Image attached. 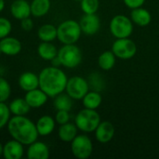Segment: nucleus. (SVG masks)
Returning a JSON list of instances; mask_svg holds the SVG:
<instances>
[{
    "mask_svg": "<svg viewBox=\"0 0 159 159\" xmlns=\"http://www.w3.org/2000/svg\"><path fill=\"white\" fill-rule=\"evenodd\" d=\"M110 32L116 38L129 37L133 32V22L125 15H116L110 21Z\"/></svg>",
    "mask_w": 159,
    "mask_h": 159,
    "instance_id": "6",
    "label": "nucleus"
},
{
    "mask_svg": "<svg viewBox=\"0 0 159 159\" xmlns=\"http://www.w3.org/2000/svg\"><path fill=\"white\" fill-rule=\"evenodd\" d=\"M11 93V88L4 77L0 76V102H6Z\"/></svg>",
    "mask_w": 159,
    "mask_h": 159,
    "instance_id": "29",
    "label": "nucleus"
},
{
    "mask_svg": "<svg viewBox=\"0 0 159 159\" xmlns=\"http://www.w3.org/2000/svg\"><path fill=\"white\" fill-rule=\"evenodd\" d=\"M50 61L52 62V66L59 67V66H61V61H60V59L58 58V56H56V57H55L54 59H52Z\"/></svg>",
    "mask_w": 159,
    "mask_h": 159,
    "instance_id": "36",
    "label": "nucleus"
},
{
    "mask_svg": "<svg viewBox=\"0 0 159 159\" xmlns=\"http://www.w3.org/2000/svg\"><path fill=\"white\" fill-rule=\"evenodd\" d=\"M18 84L22 90L27 92L39 88V77L33 72H24L20 75Z\"/></svg>",
    "mask_w": 159,
    "mask_h": 159,
    "instance_id": "17",
    "label": "nucleus"
},
{
    "mask_svg": "<svg viewBox=\"0 0 159 159\" xmlns=\"http://www.w3.org/2000/svg\"><path fill=\"white\" fill-rule=\"evenodd\" d=\"M116 55L112 50H107L102 52L98 58V64L102 70L109 71L116 64Z\"/></svg>",
    "mask_w": 159,
    "mask_h": 159,
    "instance_id": "26",
    "label": "nucleus"
},
{
    "mask_svg": "<svg viewBox=\"0 0 159 159\" xmlns=\"http://www.w3.org/2000/svg\"><path fill=\"white\" fill-rule=\"evenodd\" d=\"M0 49L2 54L7 56H16L21 51V43L15 37L6 36L0 39Z\"/></svg>",
    "mask_w": 159,
    "mask_h": 159,
    "instance_id": "13",
    "label": "nucleus"
},
{
    "mask_svg": "<svg viewBox=\"0 0 159 159\" xmlns=\"http://www.w3.org/2000/svg\"><path fill=\"white\" fill-rule=\"evenodd\" d=\"M3 155V145H2V143H0V157Z\"/></svg>",
    "mask_w": 159,
    "mask_h": 159,
    "instance_id": "38",
    "label": "nucleus"
},
{
    "mask_svg": "<svg viewBox=\"0 0 159 159\" xmlns=\"http://www.w3.org/2000/svg\"><path fill=\"white\" fill-rule=\"evenodd\" d=\"M74 1H79V2H80L81 0H74Z\"/></svg>",
    "mask_w": 159,
    "mask_h": 159,
    "instance_id": "40",
    "label": "nucleus"
},
{
    "mask_svg": "<svg viewBox=\"0 0 159 159\" xmlns=\"http://www.w3.org/2000/svg\"><path fill=\"white\" fill-rule=\"evenodd\" d=\"M11 15L19 20L30 17L31 14V5L26 0H15L10 6Z\"/></svg>",
    "mask_w": 159,
    "mask_h": 159,
    "instance_id": "15",
    "label": "nucleus"
},
{
    "mask_svg": "<svg viewBox=\"0 0 159 159\" xmlns=\"http://www.w3.org/2000/svg\"><path fill=\"white\" fill-rule=\"evenodd\" d=\"M123 1L125 5L131 9L142 7L145 2V0H123Z\"/></svg>",
    "mask_w": 159,
    "mask_h": 159,
    "instance_id": "34",
    "label": "nucleus"
},
{
    "mask_svg": "<svg viewBox=\"0 0 159 159\" xmlns=\"http://www.w3.org/2000/svg\"><path fill=\"white\" fill-rule=\"evenodd\" d=\"M82 33L87 35H93L98 33L101 28L100 18L94 14H84L79 21Z\"/></svg>",
    "mask_w": 159,
    "mask_h": 159,
    "instance_id": "10",
    "label": "nucleus"
},
{
    "mask_svg": "<svg viewBox=\"0 0 159 159\" xmlns=\"http://www.w3.org/2000/svg\"><path fill=\"white\" fill-rule=\"evenodd\" d=\"M49 149L48 145L42 142L35 141L29 144L27 149V158L29 159H48L49 157Z\"/></svg>",
    "mask_w": 159,
    "mask_h": 159,
    "instance_id": "16",
    "label": "nucleus"
},
{
    "mask_svg": "<svg viewBox=\"0 0 159 159\" xmlns=\"http://www.w3.org/2000/svg\"><path fill=\"white\" fill-rule=\"evenodd\" d=\"M58 58L65 68H75L82 61V52L75 44L63 45L58 50Z\"/></svg>",
    "mask_w": 159,
    "mask_h": 159,
    "instance_id": "5",
    "label": "nucleus"
},
{
    "mask_svg": "<svg viewBox=\"0 0 159 159\" xmlns=\"http://www.w3.org/2000/svg\"><path fill=\"white\" fill-rule=\"evenodd\" d=\"M89 85L91 86V88L93 89V90L100 92V90L103 87V81H102V77H101L100 75H98V74H92L89 76Z\"/></svg>",
    "mask_w": 159,
    "mask_h": 159,
    "instance_id": "32",
    "label": "nucleus"
},
{
    "mask_svg": "<svg viewBox=\"0 0 159 159\" xmlns=\"http://www.w3.org/2000/svg\"><path fill=\"white\" fill-rule=\"evenodd\" d=\"M38 38L42 42H52L57 38V27L52 24H44L37 31Z\"/></svg>",
    "mask_w": 159,
    "mask_h": 159,
    "instance_id": "24",
    "label": "nucleus"
},
{
    "mask_svg": "<svg viewBox=\"0 0 159 159\" xmlns=\"http://www.w3.org/2000/svg\"><path fill=\"white\" fill-rule=\"evenodd\" d=\"M65 91L73 100H82L89 91V85L85 78L75 75L67 80Z\"/></svg>",
    "mask_w": 159,
    "mask_h": 159,
    "instance_id": "9",
    "label": "nucleus"
},
{
    "mask_svg": "<svg viewBox=\"0 0 159 159\" xmlns=\"http://www.w3.org/2000/svg\"><path fill=\"white\" fill-rule=\"evenodd\" d=\"M4 8H5V1L0 0V12H2Z\"/></svg>",
    "mask_w": 159,
    "mask_h": 159,
    "instance_id": "37",
    "label": "nucleus"
},
{
    "mask_svg": "<svg viewBox=\"0 0 159 159\" xmlns=\"http://www.w3.org/2000/svg\"><path fill=\"white\" fill-rule=\"evenodd\" d=\"M54 107L57 111L59 110H64V111H70L73 106V99L66 93H61L54 97Z\"/></svg>",
    "mask_w": 159,
    "mask_h": 159,
    "instance_id": "27",
    "label": "nucleus"
},
{
    "mask_svg": "<svg viewBox=\"0 0 159 159\" xmlns=\"http://www.w3.org/2000/svg\"><path fill=\"white\" fill-rule=\"evenodd\" d=\"M48 96L40 89H34L26 92L24 99L31 108H40L48 102Z\"/></svg>",
    "mask_w": 159,
    "mask_h": 159,
    "instance_id": "14",
    "label": "nucleus"
},
{
    "mask_svg": "<svg viewBox=\"0 0 159 159\" xmlns=\"http://www.w3.org/2000/svg\"><path fill=\"white\" fill-rule=\"evenodd\" d=\"M102 102V95L98 91H95V90L89 91L82 99L84 107L89 108V109H93V110H96L97 108H99Z\"/></svg>",
    "mask_w": 159,
    "mask_h": 159,
    "instance_id": "25",
    "label": "nucleus"
},
{
    "mask_svg": "<svg viewBox=\"0 0 159 159\" xmlns=\"http://www.w3.org/2000/svg\"><path fill=\"white\" fill-rule=\"evenodd\" d=\"M20 27L24 30V31H31L34 27V22L32 20V19L30 17L25 18L23 20H20Z\"/></svg>",
    "mask_w": 159,
    "mask_h": 159,
    "instance_id": "35",
    "label": "nucleus"
},
{
    "mask_svg": "<svg viewBox=\"0 0 159 159\" xmlns=\"http://www.w3.org/2000/svg\"><path fill=\"white\" fill-rule=\"evenodd\" d=\"M95 137L96 140L101 143H107L115 136V127L109 121H101L97 129H95Z\"/></svg>",
    "mask_w": 159,
    "mask_h": 159,
    "instance_id": "11",
    "label": "nucleus"
},
{
    "mask_svg": "<svg viewBox=\"0 0 159 159\" xmlns=\"http://www.w3.org/2000/svg\"><path fill=\"white\" fill-rule=\"evenodd\" d=\"M39 88L51 98L62 93L67 84V75L59 67L48 66L44 68L38 75Z\"/></svg>",
    "mask_w": 159,
    "mask_h": 159,
    "instance_id": "1",
    "label": "nucleus"
},
{
    "mask_svg": "<svg viewBox=\"0 0 159 159\" xmlns=\"http://www.w3.org/2000/svg\"><path fill=\"white\" fill-rule=\"evenodd\" d=\"M8 108L14 116H26L31 110V107L24 98H16L9 103Z\"/></svg>",
    "mask_w": 159,
    "mask_h": 159,
    "instance_id": "21",
    "label": "nucleus"
},
{
    "mask_svg": "<svg viewBox=\"0 0 159 159\" xmlns=\"http://www.w3.org/2000/svg\"><path fill=\"white\" fill-rule=\"evenodd\" d=\"M77 129H78L75 124H72L69 122L61 125L58 131L60 140L64 143H71L77 136Z\"/></svg>",
    "mask_w": 159,
    "mask_h": 159,
    "instance_id": "20",
    "label": "nucleus"
},
{
    "mask_svg": "<svg viewBox=\"0 0 159 159\" xmlns=\"http://www.w3.org/2000/svg\"><path fill=\"white\" fill-rule=\"evenodd\" d=\"M71 151L77 159L89 158L93 152V144L87 135H77L71 142Z\"/></svg>",
    "mask_w": 159,
    "mask_h": 159,
    "instance_id": "8",
    "label": "nucleus"
},
{
    "mask_svg": "<svg viewBox=\"0 0 159 159\" xmlns=\"http://www.w3.org/2000/svg\"><path fill=\"white\" fill-rule=\"evenodd\" d=\"M12 30V24L9 20L0 17V39L8 36Z\"/></svg>",
    "mask_w": 159,
    "mask_h": 159,
    "instance_id": "31",
    "label": "nucleus"
},
{
    "mask_svg": "<svg viewBox=\"0 0 159 159\" xmlns=\"http://www.w3.org/2000/svg\"><path fill=\"white\" fill-rule=\"evenodd\" d=\"M80 7L85 14H94L98 11L100 7L99 0H81Z\"/></svg>",
    "mask_w": 159,
    "mask_h": 159,
    "instance_id": "28",
    "label": "nucleus"
},
{
    "mask_svg": "<svg viewBox=\"0 0 159 159\" xmlns=\"http://www.w3.org/2000/svg\"><path fill=\"white\" fill-rule=\"evenodd\" d=\"M23 144L12 139L3 145V157L6 159H20L23 157Z\"/></svg>",
    "mask_w": 159,
    "mask_h": 159,
    "instance_id": "12",
    "label": "nucleus"
},
{
    "mask_svg": "<svg viewBox=\"0 0 159 159\" xmlns=\"http://www.w3.org/2000/svg\"><path fill=\"white\" fill-rule=\"evenodd\" d=\"M39 57L45 61H51L58 55V49L51 42H42L37 48Z\"/></svg>",
    "mask_w": 159,
    "mask_h": 159,
    "instance_id": "23",
    "label": "nucleus"
},
{
    "mask_svg": "<svg viewBox=\"0 0 159 159\" xmlns=\"http://www.w3.org/2000/svg\"><path fill=\"white\" fill-rule=\"evenodd\" d=\"M55 119L50 116H43L36 122V129L39 136H48L51 134L55 129Z\"/></svg>",
    "mask_w": 159,
    "mask_h": 159,
    "instance_id": "19",
    "label": "nucleus"
},
{
    "mask_svg": "<svg viewBox=\"0 0 159 159\" xmlns=\"http://www.w3.org/2000/svg\"><path fill=\"white\" fill-rule=\"evenodd\" d=\"M130 19L132 22L137 24L140 27H144L150 24L152 21V15L146 8L142 7L133 8L130 13Z\"/></svg>",
    "mask_w": 159,
    "mask_h": 159,
    "instance_id": "18",
    "label": "nucleus"
},
{
    "mask_svg": "<svg viewBox=\"0 0 159 159\" xmlns=\"http://www.w3.org/2000/svg\"><path fill=\"white\" fill-rule=\"evenodd\" d=\"M158 12H159V10H158Z\"/></svg>",
    "mask_w": 159,
    "mask_h": 159,
    "instance_id": "41",
    "label": "nucleus"
},
{
    "mask_svg": "<svg viewBox=\"0 0 159 159\" xmlns=\"http://www.w3.org/2000/svg\"><path fill=\"white\" fill-rule=\"evenodd\" d=\"M10 111L5 102H0V129L6 127L10 119Z\"/></svg>",
    "mask_w": 159,
    "mask_h": 159,
    "instance_id": "30",
    "label": "nucleus"
},
{
    "mask_svg": "<svg viewBox=\"0 0 159 159\" xmlns=\"http://www.w3.org/2000/svg\"><path fill=\"white\" fill-rule=\"evenodd\" d=\"M1 54H2V51H1V49H0V56H1Z\"/></svg>",
    "mask_w": 159,
    "mask_h": 159,
    "instance_id": "39",
    "label": "nucleus"
},
{
    "mask_svg": "<svg viewBox=\"0 0 159 159\" xmlns=\"http://www.w3.org/2000/svg\"><path fill=\"white\" fill-rule=\"evenodd\" d=\"M112 51L116 58L121 60H129L137 53V46L134 41L127 38H116L113 43Z\"/></svg>",
    "mask_w": 159,
    "mask_h": 159,
    "instance_id": "7",
    "label": "nucleus"
},
{
    "mask_svg": "<svg viewBox=\"0 0 159 159\" xmlns=\"http://www.w3.org/2000/svg\"><path fill=\"white\" fill-rule=\"evenodd\" d=\"M31 14L34 17L40 18L45 16L50 9V0H33L31 3Z\"/></svg>",
    "mask_w": 159,
    "mask_h": 159,
    "instance_id": "22",
    "label": "nucleus"
},
{
    "mask_svg": "<svg viewBox=\"0 0 159 159\" xmlns=\"http://www.w3.org/2000/svg\"><path fill=\"white\" fill-rule=\"evenodd\" d=\"M101 123V116L96 110L84 108L75 118V124L78 129L83 132L89 133L95 131Z\"/></svg>",
    "mask_w": 159,
    "mask_h": 159,
    "instance_id": "4",
    "label": "nucleus"
},
{
    "mask_svg": "<svg viewBox=\"0 0 159 159\" xmlns=\"http://www.w3.org/2000/svg\"><path fill=\"white\" fill-rule=\"evenodd\" d=\"M82 34L79 22L74 20H67L62 21L57 27V38L63 45L75 44Z\"/></svg>",
    "mask_w": 159,
    "mask_h": 159,
    "instance_id": "3",
    "label": "nucleus"
},
{
    "mask_svg": "<svg viewBox=\"0 0 159 159\" xmlns=\"http://www.w3.org/2000/svg\"><path fill=\"white\" fill-rule=\"evenodd\" d=\"M69 120H70V115L68 111H64V110L57 111V114L55 116L56 123H58L59 125H62V124L68 123Z\"/></svg>",
    "mask_w": 159,
    "mask_h": 159,
    "instance_id": "33",
    "label": "nucleus"
},
{
    "mask_svg": "<svg viewBox=\"0 0 159 159\" xmlns=\"http://www.w3.org/2000/svg\"><path fill=\"white\" fill-rule=\"evenodd\" d=\"M7 130L12 139L23 145H29L37 141L39 136L36 125L25 116H14L7 123Z\"/></svg>",
    "mask_w": 159,
    "mask_h": 159,
    "instance_id": "2",
    "label": "nucleus"
}]
</instances>
